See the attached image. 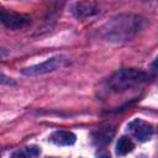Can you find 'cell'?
<instances>
[{"mask_svg": "<svg viewBox=\"0 0 158 158\" xmlns=\"http://www.w3.org/2000/svg\"><path fill=\"white\" fill-rule=\"evenodd\" d=\"M142 20L138 16L132 15H123L115 19L110 25H107L106 38L110 41H126L132 35L137 33L141 28Z\"/></svg>", "mask_w": 158, "mask_h": 158, "instance_id": "6da1fadb", "label": "cell"}, {"mask_svg": "<svg viewBox=\"0 0 158 158\" xmlns=\"http://www.w3.org/2000/svg\"><path fill=\"white\" fill-rule=\"evenodd\" d=\"M148 74L133 69V68H125L117 70L109 80V86L114 91H125L127 89L142 85L148 81Z\"/></svg>", "mask_w": 158, "mask_h": 158, "instance_id": "7a4b0ae2", "label": "cell"}, {"mask_svg": "<svg viewBox=\"0 0 158 158\" xmlns=\"http://www.w3.org/2000/svg\"><path fill=\"white\" fill-rule=\"evenodd\" d=\"M68 63V58L64 56H57L53 58H49L40 64L25 68L22 70V74L25 75H41V74H46V73H51L54 72L62 67H64Z\"/></svg>", "mask_w": 158, "mask_h": 158, "instance_id": "3957f363", "label": "cell"}, {"mask_svg": "<svg viewBox=\"0 0 158 158\" xmlns=\"http://www.w3.org/2000/svg\"><path fill=\"white\" fill-rule=\"evenodd\" d=\"M30 21H31V19L27 15L15 12L11 10H6L0 6V22L2 25H5L7 28L20 30V28L26 27L30 23Z\"/></svg>", "mask_w": 158, "mask_h": 158, "instance_id": "277c9868", "label": "cell"}, {"mask_svg": "<svg viewBox=\"0 0 158 158\" xmlns=\"http://www.w3.org/2000/svg\"><path fill=\"white\" fill-rule=\"evenodd\" d=\"M128 131L139 141V142H146L148 139H151V137L153 136L154 128L151 123L141 120V118H136L132 122L128 123Z\"/></svg>", "mask_w": 158, "mask_h": 158, "instance_id": "5b68a950", "label": "cell"}, {"mask_svg": "<svg viewBox=\"0 0 158 158\" xmlns=\"http://www.w3.org/2000/svg\"><path fill=\"white\" fill-rule=\"evenodd\" d=\"M100 10L94 2H77L74 4L73 12L78 19H84V17H90L95 14H98Z\"/></svg>", "mask_w": 158, "mask_h": 158, "instance_id": "8992f818", "label": "cell"}, {"mask_svg": "<svg viewBox=\"0 0 158 158\" xmlns=\"http://www.w3.org/2000/svg\"><path fill=\"white\" fill-rule=\"evenodd\" d=\"M51 141L57 146H72L75 142V135L69 131H56L51 136Z\"/></svg>", "mask_w": 158, "mask_h": 158, "instance_id": "52a82bcc", "label": "cell"}, {"mask_svg": "<svg viewBox=\"0 0 158 158\" xmlns=\"http://www.w3.org/2000/svg\"><path fill=\"white\" fill-rule=\"evenodd\" d=\"M114 135H115V130L112 127H104V128H100L96 132H94L93 137H94V141L96 143L105 144V143H109L112 139Z\"/></svg>", "mask_w": 158, "mask_h": 158, "instance_id": "ba28073f", "label": "cell"}, {"mask_svg": "<svg viewBox=\"0 0 158 158\" xmlns=\"http://www.w3.org/2000/svg\"><path fill=\"white\" fill-rule=\"evenodd\" d=\"M133 148H135V144H133V142L131 141V138H128V137H126V136H122V137L118 139L117 144H116V153H117L118 156H125V154L132 152Z\"/></svg>", "mask_w": 158, "mask_h": 158, "instance_id": "9c48e42d", "label": "cell"}, {"mask_svg": "<svg viewBox=\"0 0 158 158\" xmlns=\"http://www.w3.org/2000/svg\"><path fill=\"white\" fill-rule=\"evenodd\" d=\"M40 153V149L37 147H26L22 151L16 152L12 158H36Z\"/></svg>", "mask_w": 158, "mask_h": 158, "instance_id": "30bf717a", "label": "cell"}, {"mask_svg": "<svg viewBox=\"0 0 158 158\" xmlns=\"http://www.w3.org/2000/svg\"><path fill=\"white\" fill-rule=\"evenodd\" d=\"M0 84H7V85H10V84H15V81L11 78H9L7 75H5L4 73L0 72Z\"/></svg>", "mask_w": 158, "mask_h": 158, "instance_id": "8fae6325", "label": "cell"}, {"mask_svg": "<svg viewBox=\"0 0 158 158\" xmlns=\"http://www.w3.org/2000/svg\"><path fill=\"white\" fill-rule=\"evenodd\" d=\"M6 56V53L2 51V49H0V58H2V57H5Z\"/></svg>", "mask_w": 158, "mask_h": 158, "instance_id": "7c38bea8", "label": "cell"}]
</instances>
